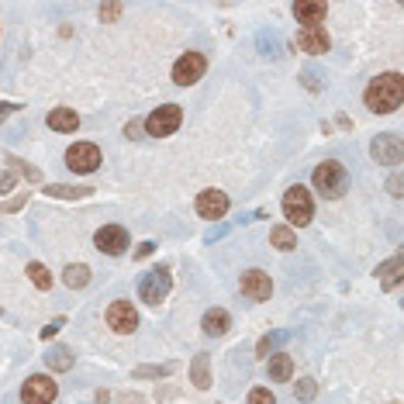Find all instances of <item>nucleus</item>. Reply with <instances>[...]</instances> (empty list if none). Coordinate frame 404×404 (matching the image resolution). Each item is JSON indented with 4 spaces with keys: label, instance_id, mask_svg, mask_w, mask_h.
Here are the masks:
<instances>
[{
    "label": "nucleus",
    "instance_id": "f257e3e1",
    "mask_svg": "<svg viewBox=\"0 0 404 404\" xmlns=\"http://www.w3.org/2000/svg\"><path fill=\"white\" fill-rule=\"evenodd\" d=\"M404 101V80L401 73H384V76H377L370 87H366V107L373 111V114H391V111H398Z\"/></svg>",
    "mask_w": 404,
    "mask_h": 404
},
{
    "label": "nucleus",
    "instance_id": "f03ea898",
    "mask_svg": "<svg viewBox=\"0 0 404 404\" xmlns=\"http://www.w3.org/2000/svg\"><path fill=\"white\" fill-rule=\"evenodd\" d=\"M314 187H318V194H321V197H328V201L342 197V194H346V187H349V173H346V166H342V163H335V159L321 163V166L314 170Z\"/></svg>",
    "mask_w": 404,
    "mask_h": 404
},
{
    "label": "nucleus",
    "instance_id": "7ed1b4c3",
    "mask_svg": "<svg viewBox=\"0 0 404 404\" xmlns=\"http://www.w3.org/2000/svg\"><path fill=\"white\" fill-rule=\"evenodd\" d=\"M180 121H184V111L177 107V104H163V107H156L142 124H145V131L149 135H156V138H166V135H173L177 128H180Z\"/></svg>",
    "mask_w": 404,
    "mask_h": 404
},
{
    "label": "nucleus",
    "instance_id": "20e7f679",
    "mask_svg": "<svg viewBox=\"0 0 404 404\" xmlns=\"http://www.w3.org/2000/svg\"><path fill=\"white\" fill-rule=\"evenodd\" d=\"M56 394H59V387H56V380L45 377V373L28 377L24 387H21V401L24 404H52L56 401Z\"/></svg>",
    "mask_w": 404,
    "mask_h": 404
},
{
    "label": "nucleus",
    "instance_id": "39448f33",
    "mask_svg": "<svg viewBox=\"0 0 404 404\" xmlns=\"http://www.w3.org/2000/svg\"><path fill=\"white\" fill-rule=\"evenodd\" d=\"M284 214H287V221L291 225H307L311 221V214H314V207H311V194L304 191V187H291L287 194H284Z\"/></svg>",
    "mask_w": 404,
    "mask_h": 404
},
{
    "label": "nucleus",
    "instance_id": "423d86ee",
    "mask_svg": "<svg viewBox=\"0 0 404 404\" xmlns=\"http://www.w3.org/2000/svg\"><path fill=\"white\" fill-rule=\"evenodd\" d=\"M66 166L73 173H94L101 166V149L94 142H76L70 152H66Z\"/></svg>",
    "mask_w": 404,
    "mask_h": 404
},
{
    "label": "nucleus",
    "instance_id": "0eeeda50",
    "mask_svg": "<svg viewBox=\"0 0 404 404\" xmlns=\"http://www.w3.org/2000/svg\"><path fill=\"white\" fill-rule=\"evenodd\" d=\"M170 287H173L170 273H166V270H152V273L142 277V284H138V298H142L145 304H159L166 294H170Z\"/></svg>",
    "mask_w": 404,
    "mask_h": 404
},
{
    "label": "nucleus",
    "instance_id": "6e6552de",
    "mask_svg": "<svg viewBox=\"0 0 404 404\" xmlns=\"http://www.w3.org/2000/svg\"><path fill=\"white\" fill-rule=\"evenodd\" d=\"M204 70H207V63H204L201 52H187V56L177 59V66H173V80H177L180 87H191V83H197V80L204 76Z\"/></svg>",
    "mask_w": 404,
    "mask_h": 404
},
{
    "label": "nucleus",
    "instance_id": "1a4fd4ad",
    "mask_svg": "<svg viewBox=\"0 0 404 404\" xmlns=\"http://www.w3.org/2000/svg\"><path fill=\"white\" fill-rule=\"evenodd\" d=\"M94 242H97V249L107 252V256H121L128 249V232L121 225H104L101 232L94 235Z\"/></svg>",
    "mask_w": 404,
    "mask_h": 404
},
{
    "label": "nucleus",
    "instance_id": "9d476101",
    "mask_svg": "<svg viewBox=\"0 0 404 404\" xmlns=\"http://www.w3.org/2000/svg\"><path fill=\"white\" fill-rule=\"evenodd\" d=\"M107 325H111L114 332H121V335L135 332V325H138V314H135L131 301H114V304H111V307H107Z\"/></svg>",
    "mask_w": 404,
    "mask_h": 404
},
{
    "label": "nucleus",
    "instance_id": "9b49d317",
    "mask_svg": "<svg viewBox=\"0 0 404 404\" xmlns=\"http://www.w3.org/2000/svg\"><path fill=\"white\" fill-rule=\"evenodd\" d=\"M242 294L249 301H270L273 284H270V277L263 270H249V273H242Z\"/></svg>",
    "mask_w": 404,
    "mask_h": 404
},
{
    "label": "nucleus",
    "instance_id": "f8f14e48",
    "mask_svg": "<svg viewBox=\"0 0 404 404\" xmlns=\"http://www.w3.org/2000/svg\"><path fill=\"white\" fill-rule=\"evenodd\" d=\"M370 152H373V159H377V163H387V166L401 163V156H404L401 135H380V138L370 145Z\"/></svg>",
    "mask_w": 404,
    "mask_h": 404
},
{
    "label": "nucleus",
    "instance_id": "ddd939ff",
    "mask_svg": "<svg viewBox=\"0 0 404 404\" xmlns=\"http://www.w3.org/2000/svg\"><path fill=\"white\" fill-rule=\"evenodd\" d=\"M225 211H228V197L221 191H201V197H197V214L201 218L214 221V218H225Z\"/></svg>",
    "mask_w": 404,
    "mask_h": 404
},
{
    "label": "nucleus",
    "instance_id": "4468645a",
    "mask_svg": "<svg viewBox=\"0 0 404 404\" xmlns=\"http://www.w3.org/2000/svg\"><path fill=\"white\" fill-rule=\"evenodd\" d=\"M298 45H301L304 52H311V56H321V52H328V35H325L321 24L301 28V31H298Z\"/></svg>",
    "mask_w": 404,
    "mask_h": 404
},
{
    "label": "nucleus",
    "instance_id": "2eb2a0df",
    "mask_svg": "<svg viewBox=\"0 0 404 404\" xmlns=\"http://www.w3.org/2000/svg\"><path fill=\"white\" fill-rule=\"evenodd\" d=\"M325 14H328V7H325L321 0H301V3H294V17L301 21L304 28L321 24V21H325Z\"/></svg>",
    "mask_w": 404,
    "mask_h": 404
},
{
    "label": "nucleus",
    "instance_id": "dca6fc26",
    "mask_svg": "<svg viewBox=\"0 0 404 404\" xmlns=\"http://www.w3.org/2000/svg\"><path fill=\"white\" fill-rule=\"evenodd\" d=\"M49 128L52 131H76L80 128V114L73 107H56V111H49Z\"/></svg>",
    "mask_w": 404,
    "mask_h": 404
},
{
    "label": "nucleus",
    "instance_id": "f3484780",
    "mask_svg": "<svg viewBox=\"0 0 404 404\" xmlns=\"http://www.w3.org/2000/svg\"><path fill=\"white\" fill-rule=\"evenodd\" d=\"M401 270H404V259H401V256L387 259V263L377 270V277H380V287H384V291H394V287L401 284Z\"/></svg>",
    "mask_w": 404,
    "mask_h": 404
},
{
    "label": "nucleus",
    "instance_id": "a211bd4d",
    "mask_svg": "<svg viewBox=\"0 0 404 404\" xmlns=\"http://www.w3.org/2000/svg\"><path fill=\"white\" fill-rule=\"evenodd\" d=\"M228 325H232V318H228V311H221V307H211V311L204 314V321H201V328L207 332V335H225Z\"/></svg>",
    "mask_w": 404,
    "mask_h": 404
},
{
    "label": "nucleus",
    "instance_id": "6ab92c4d",
    "mask_svg": "<svg viewBox=\"0 0 404 404\" xmlns=\"http://www.w3.org/2000/svg\"><path fill=\"white\" fill-rule=\"evenodd\" d=\"M270 377H273V380H291V377H294V359H291L287 353L270 356Z\"/></svg>",
    "mask_w": 404,
    "mask_h": 404
},
{
    "label": "nucleus",
    "instance_id": "aec40b11",
    "mask_svg": "<svg viewBox=\"0 0 404 404\" xmlns=\"http://www.w3.org/2000/svg\"><path fill=\"white\" fill-rule=\"evenodd\" d=\"M45 363H49L52 370H59V373H63V370H73V353H70L66 346H52L49 356H45Z\"/></svg>",
    "mask_w": 404,
    "mask_h": 404
},
{
    "label": "nucleus",
    "instance_id": "412c9836",
    "mask_svg": "<svg viewBox=\"0 0 404 404\" xmlns=\"http://www.w3.org/2000/svg\"><path fill=\"white\" fill-rule=\"evenodd\" d=\"M191 380H194L201 391L211 387V370H207V356H204V353H197V356H194V363H191Z\"/></svg>",
    "mask_w": 404,
    "mask_h": 404
},
{
    "label": "nucleus",
    "instance_id": "4be33fe9",
    "mask_svg": "<svg viewBox=\"0 0 404 404\" xmlns=\"http://www.w3.org/2000/svg\"><path fill=\"white\" fill-rule=\"evenodd\" d=\"M49 197H66V201H76V197H90V187H66V184H52L45 187Z\"/></svg>",
    "mask_w": 404,
    "mask_h": 404
},
{
    "label": "nucleus",
    "instance_id": "5701e85b",
    "mask_svg": "<svg viewBox=\"0 0 404 404\" xmlns=\"http://www.w3.org/2000/svg\"><path fill=\"white\" fill-rule=\"evenodd\" d=\"M270 242H273V245H277L280 252H291V249L298 245V239H294V232H291L287 225H280V228H273V232H270Z\"/></svg>",
    "mask_w": 404,
    "mask_h": 404
},
{
    "label": "nucleus",
    "instance_id": "b1692460",
    "mask_svg": "<svg viewBox=\"0 0 404 404\" xmlns=\"http://www.w3.org/2000/svg\"><path fill=\"white\" fill-rule=\"evenodd\" d=\"M66 287H73V291H80V287H87L90 284V270L87 266H66Z\"/></svg>",
    "mask_w": 404,
    "mask_h": 404
},
{
    "label": "nucleus",
    "instance_id": "393cba45",
    "mask_svg": "<svg viewBox=\"0 0 404 404\" xmlns=\"http://www.w3.org/2000/svg\"><path fill=\"white\" fill-rule=\"evenodd\" d=\"M28 277H31V284H35L38 291H49V287H52V273H49L42 263H31V266H28Z\"/></svg>",
    "mask_w": 404,
    "mask_h": 404
},
{
    "label": "nucleus",
    "instance_id": "a878e982",
    "mask_svg": "<svg viewBox=\"0 0 404 404\" xmlns=\"http://www.w3.org/2000/svg\"><path fill=\"white\" fill-rule=\"evenodd\" d=\"M249 404H277V398H273V391H266V387H252V391H249Z\"/></svg>",
    "mask_w": 404,
    "mask_h": 404
},
{
    "label": "nucleus",
    "instance_id": "bb28decb",
    "mask_svg": "<svg viewBox=\"0 0 404 404\" xmlns=\"http://www.w3.org/2000/svg\"><path fill=\"white\" fill-rule=\"evenodd\" d=\"M173 373V366L166 363V366H138L135 370V377H170Z\"/></svg>",
    "mask_w": 404,
    "mask_h": 404
},
{
    "label": "nucleus",
    "instance_id": "cd10ccee",
    "mask_svg": "<svg viewBox=\"0 0 404 404\" xmlns=\"http://www.w3.org/2000/svg\"><path fill=\"white\" fill-rule=\"evenodd\" d=\"M294 391H298V398H301V401H311V398L318 394V384L304 377V380H298V387H294Z\"/></svg>",
    "mask_w": 404,
    "mask_h": 404
},
{
    "label": "nucleus",
    "instance_id": "c85d7f7f",
    "mask_svg": "<svg viewBox=\"0 0 404 404\" xmlns=\"http://www.w3.org/2000/svg\"><path fill=\"white\" fill-rule=\"evenodd\" d=\"M280 339H284V335H266V339H259V349H256V353H259V356H270V349H273Z\"/></svg>",
    "mask_w": 404,
    "mask_h": 404
},
{
    "label": "nucleus",
    "instance_id": "c756f323",
    "mask_svg": "<svg viewBox=\"0 0 404 404\" xmlns=\"http://www.w3.org/2000/svg\"><path fill=\"white\" fill-rule=\"evenodd\" d=\"M142 128H145L142 121H128V124H124V135H128V138H142Z\"/></svg>",
    "mask_w": 404,
    "mask_h": 404
},
{
    "label": "nucleus",
    "instance_id": "7c9ffc66",
    "mask_svg": "<svg viewBox=\"0 0 404 404\" xmlns=\"http://www.w3.org/2000/svg\"><path fill=\"white\" fill-rule=\"evenodd\" d=\"M118 14H121V7H118V3H107V7H101V17H104V21H114Z\"/></svg>",
    "mask_w": 404,
    "mask_h": 404
},
{
    "label": "nucleus",
    "instance_id": "2f4dec72",
    "mask_svg": "<svg viewBox=\"0 0 404 404\" xmlns=\"http://www.w3.org/2000/svg\"><path fill=\"white\" fill-rule=\"evenodd\" d=\"M63 325H66V321H63V318H56V321H52L49 328H42V339H52V335H56V332H59Z\"/></svg>",
    "mask_w": 404,
    "mask_h": 404
},
{
    "label": "nucleus",
    "instance_id": "473e14b6",
    "mask_svg": "<svg viewBox=\"0 0 404 404\" xmlns=\"http://www.w3.org/2000/svg\"><path fill=\"white\" fill-rule=\"evenodd\" d=\"M14 191V173H0V194Z\"/></svg>",
    "mask_w": 404,
    "mask_h": 404
},
{
    "label": "nucleus",
    "instance_id": "72a5a7b5",
    "mask_svg": "<svg viewBox=\"0 0 404 404\" xmlns=\"http://www.w3.org/2000/svg\"><path fill=\"white\" fill-rule=\"evenodd\" d=\"M152 249H156V245H152V242H142V245H138V252H135V256H138V259H145V256H152Z\"/></svg>",
    "mask_w": 404,
    "mask_h": 404
},
{
    "label": "nucleus",
    "instance_id": "f704fd0d",
    "mask_svg": "<svg viewBox=\"0 0 404 404\" xmlns=\"http://www.w3.org/2000/svg\"><path fill=\"white\" fill-rule=\"evenodd\" d=\"M28 201V194H21V197H14V201H7L3 204V211H17V207H21V204Z\"/></svg>",
    "mask_w": 404,
    "mask_h": 404
},
{
    "label": "nucleus",
    "instance_id": "c9c22d12",
    "mask_svg": "<svg viewBox=\"0 0 404 404\" xmlns=\"http://www.w3.org/2000/svg\"><path fill=\"white\" fill-rule=\"evenodd\" d=\"M387 187H391V194H394V197H401V177H391V184H387Z\"/></svg>",
    "mask_w": 404,
    "mask_h": 404
},
{
    "label": "nucleus",
    "instance_id": "e433bc0d",
    "mask_svg": "<svg viewBox=\"0 0 404 404\" xmlns=\"http://www.w3.org/2000/svg\"><path fill=\"white\" fill-rule=\"evenodd\" d=\"M17 111V104H0V121L7 118V114H14Z\"/></svg>",
    "mask_w": 404,
    "mask_h": 404
}]
</instances>
